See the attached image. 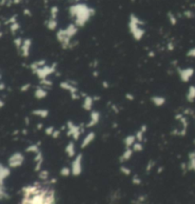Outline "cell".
<instances>
[{"mask_svg": "<svg viewBox=\"0 0 195 204\" xmlns=\"http://www.w3.org/2000/svg\"><path fill=\"white\" fill-rule=\"evenodd\" d=\"M0 89H1V90H2V91H3V90H4V89H5V85H4V83H3V81H2V82H1V88H0Z\"/></svg>", "mask_w": 195, "mask_h": 204, "instance_id": "f907efd6", "label": "cell"}, {"mask_svg": "<svg viewBox=\"0 0 195 204\" xmlns=\"http://www.w3.org/2000/svg\"><path fill=\"white\" fill-rule=\"evenodd\" d=\"M55 69H56V64H53L51 66L49 65H45L44 67L40 68V69L36 70L35 72H33L37 77L40 80L42 79H45V78H48L49 75H51L52 74H53L55 72Z\"/></svg>", "mask_w": 195, "mask_h": 204, "instance_id": "277c9868", "label": "cell"}, {"mask_svg": "<svg viewBox=\"0 0 195 204\" xmlns=\"http://www.w3.org/2000/svg\"><path fill=\"white\" fill-rule=\"evenodd\" d=\"M31 88V84L30 83H27V84H25V85H23L22 87H21V92H27V91H29V89Z\"/></svg>", "mask_w": 195, "mask_h": 204, "instance_id": "74e56055", "label": "cell"}, {"mask_svg": "<svg viewBox=\"0 0 195 204\" xmlns=\"http://www.w3.org/2000/svg\"><path fill=\"white\" fill-rule=\"evenodd\" d=\"M31 48H32V39L31 38H26V39H24L22 47L20 49L21 55L23 57H28L29 55H30Z\"/></svg>", "mask_w": 195, "mask_h": 204, "instance_id": "9c48e42d", "label": "cell"}, {"mask_svg": "<svg viewBox=\"0 0 195 204\" xmlns=\"http://www.w3.org/2000/svg\"><path fill=\"white\" fill-rule=\"evenodd\" d=\"M54 131H55V130H54V128L53 127V126H50V127L46 128L45 133H46L48 135H53V132H54Z\"/></svg>", "mask_w": 195, "mask_h": 204, "instance_id": "8d00e7d4", "label": "cell"}, {"mask_svg": "<svg viewBox=\"0 0 195 204\" xmlns=\"http://www.w3.org/2000/svg\"><path fill=\"white\" fill-rule=\"evenodd\" d=\"M23 41H24V39H23L22 37H16V38H14V46L16 47L17 50L20 51L21 47H22V44H23Z\"/></svg>", "mask_w": 195, "mask_h": 204, "instance_id": "83f0119b", "label": "cell"}, {"mask_svg": "<svg viewBox=\"0 0 195 204\" xmlns=\"http://www.w3.org/2000/svg\"><path fill=\"white\" fill-rule=\"evenodd\" d=\"M59 134H60V132H59V131H54L53 134V138H57L58 137H59Z\"/></svg>", "mask_w": 195, "mask_h": 204, "instance_id": "ee69618b", "label": "cell"}, {"mask_svg": "<svg viewBox=\"0 0 195 204\" xmlns=\"http://www.w3.org/2000/svg\"><path fill=\"white\" fill-rule=\"evenodd\" d=\"M126 98L129 99V100H133V99H134V96H133L132 94H126Z\"/></svg>", "mask_w": 195, "mask_h": 204, "instance_id": "f6af8a7d", "label": "cell"}, {"mask_svg": "<svg viewBox=\"0 0 195 204\" xmlns=\"http://www.w3.org/2000/svg\"><path fill=\"white\" fill-rule=\"evenodd\" d=\"M82 154H78L72 164V174L73 176H79L82 173Z\"/></svg>", "mask_w": 195, "mask_h": 204, "instance_id": "52a82bcc", "label": "cell"}, {"mask_svg": "<svg viewBox=\"0 0 195 204\" xmlns=\"http://www.w3.org/2000/svg\"><path fill=\"white\" fill-rule=\"evenodd\" d=\"M187 55H188L189 57H195V47L192 48V49H190V50L188 52Z\"/></svg>", "mask_w": 195, "mask_h": 204, "instance_id": "ab89813d", "label": "cell"}, {"mask_svg": "<svg viewBox=\"0 0 195 204\" xmlns=\"http://www.w3.org/2000/svg\"><path fill=\"white\" fill-rule=\"evenodd\" d=\"M193 74H194V70L192 69V68H186V69L179 70L180 78L184 82H188L192 77Z\"/></svg>", "mask_w": 195, "mask_h": 204, "instance_id": "30bf717a", "label": "cell"}, {"mask_svg": "<svg viewBox=\"0 0 195 204\" xmlns=\"http://www.w3.org/2000/svg\"><path fill=\"white\" fill-rule=\"evenodd\" d=\"M151 101L156 106H162V105L165 104L166 98H164V96H161V95H154L151 98Z\"/></svg>", "mask_w": 195, "mask_h": 204, "instance_id": "d6986e66", "label": "cell"}, {"mask_svg": "<svg viewBox=\"0 0 195 204\" xmlns=\"http://www.w3.org/2000/svg\"><path fill=\"white\" fill-rule=\"evenodd\" d=\"M10 174H11L10 169L8 167H5L4 165L2 164L1 166H0V178H1V184L4 183L5 178L10 176Z\"/></svg>", "mask_w": 195, "mask_h": 204, "instance_id": "e0dca14e", "label": "cell"}, {"mask_svg": "<svg viewBox=\"0 0 195 204\" xmlns=\"http://www.w3.org/2000/svg\"><path fill=\"white\" fill-rule=\"evenodd\" d=\"M72 1H75V2H78V1H80V0H72Z\"/></svg>", "mask_w": 195, "mask_h": 204, "instance_id": "f5cc1de1", "label": "cell"}, {"mask_svg": "<svg viewBox=\"0 0 195 204\" xmlns=\"http://www.w3.org/2000/svg\"><path fill=\"white\" fill-rule=\"evenodd\" d=\"M99 119H100V114L96 111H92L91 114V120L88 123V127H92V126L96 125L99 122Z\"/></svg>", "mask_w": 195, "mask_h": 204, "instance_id": "8fae6325", "label": "cell"}, {"mask_svg": "<svg viewBox=\"0 0 195 204\" xmlns=\"http://www.w3.org/2000/svg\"><path fill=\"white\" fill-rule=\"evenodd\" d=\"M59 13V10H58V7L57 6H53L51 8V11H50V14H51V17L52 18H54V19H57V14Z\"/></svg>", "mask_w": 195, "mask_h": 204, "instance_id": "f546056e", "label": "cell"}, {"mask_svg": "<svg viewBox=\"0 0 195 204\" xmlns=\"http://www.w3.org/2000/svg\"><path fill=\"white\" fill-rule=\"evenodd\" d=\"M167 15H168V19H169L170 23L172 26H174V25L177 24V18H176V16H175L174 14H172L171 12H169Z\"/></svg>", "mask_w": 195, "mask_h": 204, "instance_id": "4316f807", "label": "cell"}, {"mask_svg": "<svg viewBox=\"0 0 195 204\" xmlns=\"http://www.w3.org/2000/svg\"><path fill=\"white\" fill-rule=\"evenodd\" d=\"M184 15L186 16L187 18H192L193 17V13L189 10V11H185L184 12Z\"/></svg>", "mask_w": 195, "mask_h": 204, "instance_id": "f35d334b", "label": "cell"}, {"mask_svg": "<svg viewBox=\"0 0 195 204\" xmlns=\"http://www.w3.org/2000/svg\"><path fill=\"white\" fill-rule=\"evenodd\" d=\"M39 178H40L41 179H43V180L48 179V178H49V172H48V171H41L40 173H39Z\"/></svg>", "mask_w": 195, "mask_h": 204, "instance_id": "d590c367", "label": "cell"}, {"mask_svg": "<svg viewBox=\"0 0 195 204\" xmlns=\"http://www.w3.org/2000/svg\"><path fill=\"white\" fill-rule=\"evenodd\" d=\"M143 150V145L140 143V142H137V143H134L133 144V151H136V152H140Z\"/></svg>", "mask_w": 195, "mask_h": 204, "instance_id": "e575fe53", "label": "cell"}, {"mask_svg": "<svg viewBox=\"0 0 195 204\" xmlns=\"http://www.w3.org/2000/svg\"><path fill=\"white\" fill-rule=\"evenodd\" d=\"M68 128H69V132H68V135H72V137L74 139H78L81 134V131H80V127L79 126L74 125L72 122H69L68 123Z\"/></svg>", "mask_w": 195, "mask_h": 204, "instance_id": "ba28073f", "label": "cell"}, {"mask_svg": "<svg viewBox=\"0 0 195 204\" xmlns=\"http://www.w3.org/2000/svg\"><path fill=\"white\" fill-rule=\"evenodd\" d=\"M133 182H134L135 184H136V183H137V184H140L141 180L139 179V178H138L137 176H134V178H133Z\"/></svg>", "mask_w": 195, "mask_h": 204, "instance_id": "bcb514c9", "label": "cell"}, {"mask_svg": "<svg viewBox=\"0 0 195 204\" xmlns=\"http://www.w3.org/2000/svg\"><path fill=\"white\" fill-rule=\"evenodd\" d=\"M94 138H95L94 133H89V134H88L86 137L84 138V139H83V141L81 143V148L83 149V148H86L87 146H89V145L93 141Z\"/></svg>", "mask_w": 195, "mask_h": 204, "instance_id": "7c38bea8", "label": "cell"}, {"mask_svg": "<svg viewBox=\"0 0 195 204\" xmlns=\"http://www.w3.org/2000/svg\"><path fill=\"white\" fill-rule=\"evenodd\" d=\"M187 99L189 102H192L195 100V86H190L189 88V91L187 94Z\"/></svg>", "mask_w": 195, "mask_h": 204, "instance_id": "7402d4cb", "label": "cell"}, {"mask_svg": "<svg viewBox=\"0 0 195 204\" xmlns=\"http://www.w3.org/2000/svg\"><path fill=\"white\" fill-rule=\"evenodd\" d=\"M6 2H8V0H2V1H1V6H5ZM6 5H7V4H6Z\"/></svg>", "mask_w": 195, "mask_h": 204, "instance_id": "681fc988", "label": "cell"}, {"mask_svg": "<svg viewBox=\"0 0 195 204\" xmlns=\"http://www.w3.org/2000/svg\"><path fill=\"white\" fill-rule=\"evenodd\" d=\"M189 169L195 171V153H191L189 154Z\"/></svg>", "mask_w": 195, "mask_h": 204, "instance_id": "f1b7e54d", "label": "cell"}, {"mask_svg": "<svg viewBox=\"0 0 195 204\" xmlns=\"http://www.w3.org/2000/svg\"><path fill=\"white\" fill-rule=\"evenodd\" d=\"M45 24H46V27H47L50 31H55L56 28H57V25H58V22H57V19H54V18L50 17V18H49L48 20L45 22Z\"/></svg>", "mask_w": 195, "mask_h": 204, "instance_id": "2e32d148", "label": "cell"}, {"mask_svg": "<svg viewBox=\"0 0 195 204\" xmlns=\"http://www.w3.org/2000/svg\"><path fill=\"white\" fill-rule=\"evenodd\" d=\"M48 94V92L46 90V88H44V87H37L35 92H34V96L37 98V99H43L45 98L46 96Z\"/></svg>", "mask_w": 195, "mask_h": 204, "instance_id": "4fadbf2b", "label": "cell"}, {"mask_svg": "<svg viewBox=\"0 0 195 204\" xmlns=\"http://www.w3.org/2000/svg\"><path fill=\"white\" fill-rule=\"evenodd\" d=\"M26 151H27V152H32V153H34V154H37V153L40 152V151H39L38 146H37V145H35V144L31 145V146H29V147L26 149Z\"/></svg>", "mask_w": 195, "mask_h": 204, "instance_id": "1f68e13d", "label": "cell"}, {"mask_svg": "<svg viewBox=\"0 0 195 204\" xmlns=\"http://www.w3.org/2000/svg\"><path fill=\"white\" fill-rule=\"evenodd\" d=\"M135 139H136V137H134V135H129V137H127L125 139L126 147L130 148L131 146H133V144L135 143Z\"/></svg>", "mask_w": 195, "mask_h": 204, "instance_id": "d4e9b609", "label": "cell"}, {"mask_svg": "<svg viewBox=\"0 0 195 204\" xmlns=\"http://www.w3.org/2000/svg\"><path fill=\"white\" fill-rule=\"evenodd\" d=\"M121 171H122V173H124L125 174H127V176L131 174V169H129L128 167H125V166L121 167Z\"/></svg>", "mask_w": 195, "mask_h": 204, "instance_id": "60d3db41", "label": "cell"}, {"mask_svg": "<svg viewBox=\"0 0 195 204\" xmlns=\"http://www.w3.org/2000/svg\"><path fill=\"white\" fill-rule=\"evenodd\" d=\"M97 74H97V72H93V75L94 76H97Z\"/></svg>", "mask_w": 195, "mask_h": 204, "instance_id": "816d5d0a", "label": "cell"}, {"mask_svg": "<svg viewBox=\"0 0 195 204\" xmlns=\"http://www.w3.org/2000/svg\"><path fill=\"white\" fill-rule=\"evenodd\" d=\"M33 114L36 116H40V118H47L49 114V111L45 109H38V110H33Z\"/></svg>", "mask_w": 195, "mask_h": 204, "instance_id": "603a6c76", "label": "cell"}, {"mask_svg": "<svg viewBox=\"0 0 195 204\" xmlns=\"http://www.w3.org/2000/svg\"><path fill=\"white\" fill-rule=\"evenodd\" d=\"M40 84L42 85V87H44V88H50V87H52L53 85V81L52 80H49L48 78H45V79H42L40 80Z\"/></svg>", "mask_w": 195, "mask_h": 204, "instance_id": "4dcf8cb0", "label": "cell"}, {"mask_svg": "<svg viewBox=\"0 0 195 204\" xmlns=\"http://www.w3.org/2000/svg\"><path fill=\"white\" fill-rule=\"evenodd\" d=\"M45 65H47V64H46V60L42 59V60H37V61L33 62V63L31 64L30 68H31V70H32L33 72H35L36 70H38V69H40V68L44 67Z\"/></svg>", "mask_w": 195, "mask_h": 204, "instance_id": "ac0fdd59", "label": "cell"}, {"mask_svg": "<svg viewBox=\"0 0 195 204\" xmlns=\"http://www.w3.org/2000/svg\"><path fill=\"white\" fill-rule=\"evenodd\" d=\"M71 173H72V169H70L69 167H64V168H62L61 171H60V174H61V176H63V177L70 176Z\"/></svg>", "mask_w": 195, "mask_h": 204, "instance_id": "d6a6232c", "label": "cell"}, {"mask_svg": "<svg viewBox=\"0 0 195 204\" xmlns=\"http://www.w3.org/2000/svg\"><path fill=\"white\" fill-rule=\"evenodd\" d=\"M174 48H175V46H174L173 42H169L168 43V50L169 51H173Z\"/></svg>", "mask_w": 195, "mask_h": 204, "instance_id": "7bdbcfd3", "label": "cell"}, {"mask_svg": "<svg viewBox=\"0 0 195 204\" xmlns=\"http://www.w3.org/2000/svg\"><path fill=\"white\" fill-rule=\"evenodd\" d=\"M66 153L67 154L69 155V157L72 158L75 155V146H74V143L73 142H70L69 144L67 145L66 147Z\"/></svg>", "mask_w": 195, "mask_h": 204, "instance_id": "44dd1931", "label": "cell"}, {"mask_svg": "<svg viewBox=\"0 0 195 204\" xmlns=\"http://www.w3.org/2000/svg\"><path fill=\"white\" fill-rule=\"evenodd\" d=\"M16 21H17V14H14L13 16H11L10 18L7 19L6 22H5V24H6V25H11L12 23H14V22H16Z\"/></svg>", "mask_w": 195, "mask_h": 204, "instance_id": "836d02e7", "label": "cell"}, {"mask_svg": "<svg viewBox=\"0 0 195 204\" xmlns=\"http://www.w3.org/2000/svg\"><path fill=\"white\" fill-rule=\"evenodd\" d=\"M103 86H104V88H109V83L106 81H103Z\"/></svg>", "mask_w": 195, "mask_h": 204, "instance_id": "7dc6e473", "label": "cell"}, {"mask_svg": "<svg viewBox=\"0 0 195 204\" xmlns=\"http://www.w3.org/2000/svg\"><path fill=\"white\" fill-rule=\"evenodd\" d=\"M23 14L27 16H32V14H33L32 12H31V10H29V9H25L23 11Z\"/></svg>", "mask_w": 195, "mask_h": 204, "instance_id": "b9f144b4", "label": "cell"}, {"mask_svg": "<svg viewBox=\"0 0 195 204\" xmlns=\"http://www.w3.org/2000/svg\"><path fill=\"white\" fill-rule=\"evenodd\" d=\"M60 87L62 89L66 90V91H69L71 93V95L72 99H78L79 98V96H78L77 93H78V90L76 88V86L74 84H72L71 81H63L60 83Z\"/></svg>", "mask_w": 195, "mask_h": 204, "instance_id": "8992f818", "label": "cell"}, {"mask_svg": "<svg viewBox=\"0 0 195 204\" xmlns=\"http://www.w3.org/2000/svg\"><path fill=\"white\" fill-rule=\"evenodd\" d=\"M65 30H66L67 34L72 38V37H73L74 35H76L77 33H78V27H77L74 23H72V24H70V25H68V26L65 28Z\"/></svg>", "mask_w": 195, "mask_h": 204, "instance_id": "5bb4252c", "label": "cell"}, {"mask_svg": "<svg viewBox=\"0 0 195 204\" xmlns=\"http://www.w3.org/2000/svg\"><path fill=\"white\" fill-rule=\"evenodd\" d=\"M69 14L74 19V24L78 28H81L94 15L95 10L86 3H76L69 8Z\"/></svg>", "mask_w": 195, "mask_h": 204, "instance_id": "6da1fadb", "label": "cell"}, {"mask_svg": "<svg viewBox=\"0 0 195 204\" xmlns=\"http://www.w3.org/2000/svg\"><path fill=\"white\" fill-rule=\"evenodd\" d=\"M10 26V31H11V33L13 34H15L17 31H19V29H20V24H19L17 21L14 22V23H12Z\"/></svg>", "mask_w": 195, "mask_h": 204, "instance_id": "484cf974", "label": "cell"}, {"mask_svg": "<svg viewBox=\"0 0 195 204\" xmlns=\"http://www.w3.org/2000/svg\"><path fill=\"white\" fill-rule=\"evenodd\" d=\"M144 25H145V22L137 15H135L134 14H131L130 15L129 30L135 40L140 41L143 38V36L145 35L146 31L144 29Z\"/></svg>", "mask_w": 195, "mask_h": 204, "instance_id": "7a4b0ae2", "label": "cell"}, {"mask_svg": "<svg viewBox=\"0 0 195 204\" xmlns=\"http://www.w3.org/2000/svg\"><path fill=\"white\" fill-rule=\"evenodd\" d=\"M131 154H132V150L130 149V148H127L126 151L124 152V154H122V157L120 158V160L122 162H125L127 160H129L131 158Z\"/></svg>", "mask_w": 195, "mask_h": 204, "instance_id": "cb8c5ba5", "label": "cell"}, {"mask_svg": "<svg viewBox=\"0 0 195 204\" xmlns=\"http://www.w3.org/2000/svg\"><path fill=\"white\" fill-rule=\"evenodd\" d=\"M23 161H24L23 154L21 153H15V154H12L11 157H10V158L8 160V163H9L10 167L17 168L19 166H21Z\"/></svg>", "mask_w": 195, "mask_h": 204, "instance_id": "5b68a950", "label": "cell"}, {"mask_svg": "<svg viewBox=\"0 0 195 204\" xmlns=\"http://www.w3.org/2000/svg\"><path fill=\"white\" fill-rule=\"evenodd\" d=\"M56 38L58 42L62 46L63 49H69L72 44V37L67 34L65 29H59L56 33Z\"/></svg>", "mask_w": 195, "mask_h": 204, "instance_id": "3957f363", "label": "cell"}, {"mask_svg": "<svg viewBox=\"0 0 195 204\" xmlns=\"http://www.w3.org/2000/svg\"><path fill=\"white\" fill-rule=\"evenodd\" d=\"M92 105H93V98H92L90 95H86L83 102V108L87 111H91Z\"/></svg>", "mask_w": 195, "mask_h": 204, "instance_id": "9a60e30c", "label": "cell"}, {"mask_svg": "<svg viewBox=\"0 0 195 204\" xmlns=\"http://www.w3.org/2000/svg\"><path fill=\"white\" fill-rule=\"evenodd\" d=\"M34 161H35V168L34 170L35 171H39L41 168V165H42V162H43V157H42V154L39 152L36 154V157L34 158Z\"/></svg>", "mask_w": 195, "mask_h": 204, "instance_id": "ffe728a7", "label": "cell"}, {"mask_svg": "<svg viewBox=\"0 0 195 204\" xmlns=\"http://www.w3.org/2000/svg\"><path fill=\"white\" fill-rule=\"evenodd\" d=\"M13 1H14V4H19L22 0H13Z\"/></svg>", "mask_w": 195, "mask_h": 204, "instance_id": "c3c4849f", "label": "cell"}]
</instances>
